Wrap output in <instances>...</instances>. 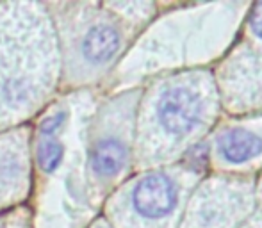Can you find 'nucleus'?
Here are the masks:
<instances>
[{
	"label": "nucleus",
	"instance_id": "nucleus-1",
	"mask_svg": "<svg viewBox=\"0 0 262 228\" xmlns=\"http://www.w3.org/2000/svg\"><path fill=\"white\" fill-rule=\"evenodd\" d=\"M220 112L212 72L193 68L159 77L139 98L132 164L148 171L179 163L207 134Z\"/></svg>",
	"mask_w": 262,
	"mask_h": 228
},
{
	"label": "nucleus",
	"instance_id": "nucleus-2",
	"mask_svg": "<svg viewBox=\"0 0 262 228\" xmlns=\"http://www.w3.org/2000/svg\"><path fill=\"white\" fill-rule=\"evenodd\" d=\"M61 80V54L49 7L0 4V127L36 112Z\"/></svg>",
	"mask_w": 262,
	"mask_h": 228
},
{
	"label": "nucleus",
	"instance_id": "nucleus-3",
	"mask_svg": "<svg viewBox=\"0 0 262 228\" xmlns=\"http://www.w3.org/2000/svg\"><path fill=\"white\" fill-rule=\"evenodd\" d=\"M245 7L243 4H204L161 18L121 59L118 82H136L162 70L212 61L234 39Z\"/></svg>",
	"mask_w": 262,
	"mask_h": 228
},
{
	"label": "nucleus",
	"instance_id": "nucleus-4",
	"mask_svg": "<svg viewBox=\"0 0 262 228\" xmlns=\"http://www.w3.org/2000/svg\"><path fill=\"white\" fill-rule=\"evenodd\" d=\"M47 7L57 34L62 82L72 87L90 86L107 75L139 29L107 2H59Z\"/></svg>",
	"mask_w": 262,
	"mask_h": 228
},
{
	"label": "nucleus",
	"instance_id": "nucleus-5",
	"mask_svg": "<svg viewBox=\"0 0 262 228\" xmlns=\"http://www.w3.org/2000/svg\"><path fill=\"white\" fill-rule=\"evenodd\" d=\"M204 173L184 161L141 171L113 191L105 205L107 223L113 228H179Z\"/></svg>",
	"mask_w": 262,
	"mask_h": 228
},
{
	"label": "nucleus",
	"instance_id": "nucleus-6",
	"mask_svg": "<svg viewBox=\"0 0 262 228\" xmlns=\"http://www.w3.org/2000/svg\"><path fill=\"white\" fill-rule=\"evenodd\" d=\"M141 93V87L121 91L95 109L86 148L88 198L93 209L120 186L132 166Z\"/></svg>",
	"mask_w": 262,
	"mask_h": 228
},
{
	"label": "nucleus",
	"instance_id": "nucleus-7",
	"mask_svg": "<svg viewBox=\"0 0 262 228\" xmlns=\"http://www.w3.org/2000/svg\"><path fill=\"white\" fill-rule=\"evenodd\" d=\"M257 209L255 180L217 173L198 182L179 228H239Z\"/></svg>",
	"mask_w": 262,
	"mask_h": 228
},
{
	"label": "nucleus",
	"instance_id": "nucleus-8",
	"mask_svg": "<svg viewBox=\"0 0 262 228\" xmlns=\"http://www.w3.org/2000/svg\"><path fill=\"white\" fill-rule=\"evenodd\" d=\"M221 109L243 114L262 111V50L248 41L221 61L216 75Z\"/></svg>",
	"mask_w": 262,
	"mask_h": 228
},
{
	"label": "nucleus",
	"instance_id": "nucleus-9",
	"mask_svg": "<svg viewBox=\"0 0 262 228\" xmlns=\"http://www.w3.org/2000/svg\"><path fill=\"white\" fill-rule=\"evenodd\" d=\"M31 157V134L27 128H11L0 134V211L29 194Z\"/></svg>",
	"mask_w": 262,
	"mask_h": 228
},
{
	"label": "nucleus",
	"instance_id": "nucleus-10",
	"mask_svg": "<svg viewBox=\"0 0 262 228\" xmlns=\"http://www.w3.org/2000/svg\"><path fill=\"white\" fill-rule=\"evenodd\" d=\"M214 155L227 168H241L262 155V135L245 127H225L214 138Z\"/></svg>",
	"mask_w": 262,
	"mask_h": 228
},
{
	"label": "nucleus",
	"instance_id": "nucleus-11",
	"mask_svg": "<svg viewBox=\"0 0 262 228\" xmlns=\"http://www.w3.org/2000/svg\"><path fill=\"white\" fill-rule=\"evenodd\" d=\"M246 31L250 45L262 50V2L252 4L246 13Z\"/></svg>",
	"mask_w": 262,
	"mask_h": 228
},
{
	"label": "nucleus",
	"instance_id": "nucleus-12",
	"mask_svg": "<svg viewBox=\"0 0 262 228\" xmlns=\"http://www.w3.org/2000/svg\"><path fill=\"white\" fill-rule=\"evenodd\" d=\"M0 228H31V218L25 211L18 212H0Z\"/></svg>",
	"mask_w": 262,
	"mask_h": 228
},
{
	"label": "nucleus",
	"instance_id": "nucleus-13",
	"mask_svg": "<svg viewBox=\"0 0 262 228\" xmlns=\"http://www.w3.org/2000/svg\"><path fill=\"white\" fill-rule=\"evenodd\" d=\"M239 228H262V207H257L255 212Z\"/></svg>",
	"mask_w": 262,
	"mask_h": 228
},
{
	"label": "nucleus",
	"instance_id": "nucleus-14",
	"mask_svg": "<svg viewBox=\"0 0 262 228\" xmlns=\"http://www.w3.org/2000/svg\"><path fill=\"white\" fill-rule=\"evenodd\" d=\"M255 196H257V207H262V178L259 184H255Z\"/></svg>",
	"mask_w": 262,
	"mask_h": 228
},
{
	"label": "nucleus",
	"instance_id": "nucleus-15",
	"mask_svg": "<svg viewBox=\"0 0 262 228\" xmlns=\"http://www.w3.org/2000/svg\"><path fill=\"white\" fill-rule=\"evenodd\" d=\"M90 228H113V226L107 223V219H98V221H95Z\"/></svg>",
	"mask_w": 262,
	"mask_h": 228
}]
</instances>
